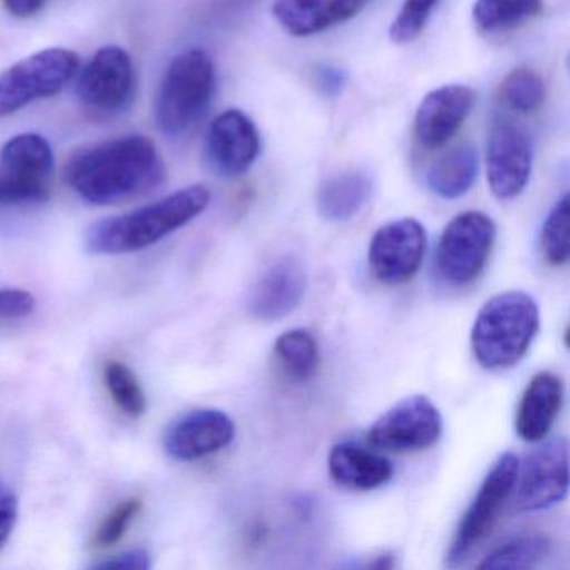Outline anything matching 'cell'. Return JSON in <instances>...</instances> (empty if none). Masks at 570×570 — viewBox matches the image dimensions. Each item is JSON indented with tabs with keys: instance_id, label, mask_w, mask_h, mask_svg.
I'll list each match as a JSON object with an SVG mask.
<instances>
[{
	"instance_id": "21",
	"label": "cell",
	"mask_w": 570,
	"mask_h": 570,
	"mask_svg": "<svg viewBox=\"0 0 570 570\" xmlns=\"http://www.w3.org/2000/svg\"><path fill=\"white\" fill-rule=\"evenodd\" d=\"M372 195V179L363 171L332 176L316 193V208L326 222H348L358 215Z\"/></svg>"
},
{
	"instance_id": "30",
	"label": "cell",
	"mask_w": 570,
	"mask_h": 570,
	"mask_svg": "<svg viewBox=\"0 0 570 570\" xmlns=\"http://www.w3.org/2000/svg\"><path fill=\"white\" fill-rule=\"evenodd\" d=\"M141 509L142 500L138 499V497H132V499L125 500V502L115 507L112 512L99 525L98 532L95 535V546L98 549H106V547L118 543L126 535V532H128L129 527L135 522Z\"/></svg>"
},
{
	"instance_id": "31",
	"label": "cell",
	"mask_w": 570,
	"mask_h": 570,
	"mask_svg": "<svg viewBox=\"0 0 570 570\" xmlns=\"http://www.w3.org/2000/svg\"><path fill=\"white\" fill-rule=\"evenodd\" d=\"M48 196L49 189L18 181L0 173V205H28V203L45 202Z\"/></svg>"
},
{
	"instance_id": "1",
	"label": "cell",
	"mask_w": 570,
	"mask_h": 570,
	"mask_svg": "<svg viewBox=\"0 0 570 570\" xmlns=\"http://www.w3.org/2000/svg\"><path fill=\"white\" fill-rule=\"evenodd\" d=\"M66 176L79 198L89 205L109 206L155 191L165 183L166 169L155 142L132 135L79 153Z\"/></svg>"
},
{
	"instance_id": "25",
	"label": "cell",
	"mask_w": 570,
	"mask_h": 570,
	"mask_svg": "<svg viewBox=\"0 0 570 570\" xmlns=\"http://www.w3.org/2000/svg\"><path fill=\"white\" fill-rule=\"evenodd\" d=\"M546 82L530 68H517L500 82L499 99L510 111L533 115L546 102Z\"/></svg>"
},
{
	"instance_id": "2",
	"label": "cell",
	"mask_w": 570,
	"mask_h": 570,
	"mask_svg": "<svg viewBox=\"0 0 570 570\" xmlns=\"http://www.w3.org/2000/svg\"><path fill=\"white\" fill-rule=\"evenodd\" d=\"M209 199L205 186H188L136 212L99 219L86 233V246L95 255L141 252L198 218Z\"/></svg>"
},
{
	"instance_id": "11",
	"label": "cell",
	"mask_w": 570,
	"mask_h": 570,
	"mask_svg": "<svg viewBox=\"0 0 570 570\" xmlns=\"http://www.w3.org/2000/svg\"><path fill=\"white\" fill-rule=\"evenodd\" d=\"M76 92L91 111L102 115L122 111L135 95L131 56L118 46L99 49L82 69Z\"/></svg>"
},
{
	"instance_id": "16",
	"label": "cell",
	"mask_w": 570,
	"mask_h": 570,
	"mask_svg": "<svg viewBox=\"0 0 570 570\" xmlns=\"http://www.w3.org/2000/svg\"><path fill=\"white\" fill-rule=\"evenodd\" d=\"M233 439L235 423L225 412L199 409L173 422L165 435V449L173 459L191 462L219 452Z\"/></svg>"
},
{
	"instance_id": "15",
	"label": "cell",
	"mask_w": 570,
	"mask_h": 570,
	"mask_svg": "<svg viewBox=\"0 0 570 570\" xmlns=\"http://www.w3.org/2000/svg\"><path fill=\"white\" fill-rule=\"evenodd\" d=\"M475 106V91L469 86L450 85L425 96L415 116V138L429 151L443 148L465 125Z\"/></svg>"
},
{
	"instance_id": "29",
	"label": "cell",
	"mask_w": 570,
	"mask_h": 570,
	"mask_svg": "<svg viewBox=\"0 0 570 570\" xmlns=\"http://www.w3.org/2000/svg\"><path fill=\"white\" fill-rule=\"evenodd\" d=\"M436 4L439 0H405L390 28L392 41L395 45H409L415 41L425 29Z\"/></svg>"
},
{
	"instance_id": "12",
	"label": "cell",
	"mask_w": 570,
	"mask_h": 570,
	"mask_svg": "<svg viewBox=\"0 0 570 570\" xmlns=\"http://www.w3.org/2000/svg\"><path fill=\"white\" fill-rule=\"evenodd\" d=\"M485 165L495 198L509 202L522 195L532 173V149L525 132L512 122L497 121L487 139Z\"/></svg>"
},
{
	"instance_id": "4",
	"label": "cell",
	"mask_w": 570,
	"mask_h": 570,
	"mask_svg": "<svg viewBox=\"0 0 570 570\" xmlns=\"http://www.w3.org/2000/svg\"><path fill=\"white\" fill-rule=\"evenodd\" d=\"M216 88L213 59L191 49L173 59L156 98V125L166 136H183L205 116Z\"/></svg>"
},
{
	"instance_id": "7",
	"label": "cell",
	"mask_w": 570,
	"mask_h": 570,
	"mask_svg": "<svg viewBox=\"0 0 570 570\" xmlns=\"http://www.w3.org/2000/svg\"><path fill=\"white\" fill-rule=\"evenodd\" d=\"M519 465V459L510 452L503 453L493 463L456 527L446 552V563L450 567L460 566L463 560L469 559L470 553L490 535L507 500L515 489Z\"/></svg>"
},
{
	"instance_id": "18",
	"label": "cell",
	"mask_w": 570,
	"mask_h": 570,
	"mask_svg": "<svg viewBox=\"0 0 570 570\" xmlns=\"http://www.w3.org/2000/svg\"><path fill=\"white\" fill-rule=\"evenodd\" d=\"M563 402V382L552 372H540L530 380L515 413V430L525 442H540L549 435Z\"/></svg>"
},
{
	"instance_id": "24",
	"label": "cell",
	"mask_w": 570,
	"mask_h": 570,
	"mask_svg": "<svg viewBox=\"0 0 570 570\" xmlns=\"http://www.w3.org/2000/svg\"><path fill=\"white\" fill-rule=\"evenodd\" d=\"M542 9L543 0H475L473 24L485 35L512 31L535 19Z\"/></svg>"
},
{
	"instance_id": "28",
	"label": "cell",
	"mask_w": 570,
	"mask_h": 570,
	"mask_svg": "<svg viewBox=\"0 0 570 570\" xmlns=\"http://www.w3.org/2000/svg\"><path fill=\"white\" fill-rule=\"evenodd\" d=\"M540 248L550 266L569 262V195H563L550 209L542 226Z\"/></svg>"
},
{
	"instance_id": "13",
	"label": "cell",
	"mask_w": 570,
	"mask_h": 570,
	"mask_svg": "<svg viewBox=\"0 0 570 570\" xmlns=\"http://www.w3.org/2000/svg\"><path fill=\"white\" fill-rule=\"evenodd\" d=\"M259 132L255 122L238 109H228L213 119L206 135V158L213 171L236 178L252 168L259 156Z\"/></svg>"
},
{
	"instance_id": "17",
	"label": "cell",
	"mask_w": 570,
	"mask_h": 570,
	"mask_svg": "<svg viewBox=\"0 0 570 570\" xmlns=\"http://www.w3.org/2000/svg\"><path fill=\"white\" fill-rule=\"evenodd\" d=\"M372 0H276L273 16L293 38H309L358 16Z\"/></svg>"
},
{
	"instance_id": "27",
	"label": "cell",
	"mask_w": 570,
	"mask_h": 570,
	"mask_svg": "<svg viewBox=\"0 0 570 570\" xmlns=\"http://www.w3.org/2000/svg\"><path fill=\"white\" fill-rule=\"evenodd\" d=\"M105 382L112 402L118 405L121 412H125L131 419H139V416L145 415L146 406H148L145 392L139 385L138 376L132 373L128 365L118 362V360L106 363Z\"/></svg>"
},
{
	"instance_id": "14",
	"label": "cell",
	"mask_w": 570,
	"mask_h": 570,
	"mask_svg": "<svg viewBox=\"0 0 570 570\" xmlns=\"http://www.w3.org/2000/svg\"><path fill=\"white\" fill-rule=\"evenodd\" d=\"M306 288L308 273L302 259L282 256L256 279L249 293V313L259 322H279L302 305Z\"/></svg>"
},
{
	"instance_id": "34",
	"label": "cell",
	"mask_w": 570,
	"mask_h": 570,
	"mask_svg": "<svg viewBox=\"0 0 570 570\" xmlns=\"http://www.w3.org/2000/svg\"><path fill=\"white\" fill-rule=\"evenodd\" d=\"M348 75L345 69L335 66H318L315 69V85L326 98H338L345 89Z\"/></svg>"
},
{
	"instance_id": "5",
	"label": "cell",
	"mask_w": 570,
	"mask_h": 570,
	"mask_svg": "<svg viewBox=\"0 0 570 570\" xmlns=\"http://www.w3.org/2000/svg\"><path fill=\"white\" fill-rule=\"evenodd\" d=\"M495 236V223L485 213L466 212L455 216L443 229L436 246L440 278L452 286L475 282L485 269Z\"/></svg>"
},
{
	"instance_id": "36",
	"label": "cell",
	"mask_w": 570,
	"mask_h": 570,
	"mask_svg": "<svg viewBox=\"0 0 570 570\" xmlns=\"http://www.w3.org/2000/svg\"><path fill=\"white\" fill-rule=\"evenodd\" d=\"M48 0H4L9 14L19 19L32 18L45 8Z\"/></svg>"
},
{
	"instance_id": "8",
	"label": "cell",
	"mask_w": 570,
	"mask_h": 570,
	"mask_svg": "<svg viewBox=\"0 0 570 570\" xmlns=\"http://www.w3.org/2000/svg\"><path fill=\"white\" fill-rule=\"evenodd\" d=\"M442 429V415L432 400L410 395L382 413L366 436L373 446L386 452H420L439 442Z\"/></svg>"
},
{
	"instance_id": "32",
	"label": "cell",
	"mask_w": 570,
	"mask_h": 570,
	"mask_svg": "<svg viewBox=\"0 0 570 570\" xmlns=\"http://www.w3.org/2000/svg\"><path fill=\"white\" fill-rule=\"evenodd\" d=\"M36 308V298L22 289H0V320L24 318Z\"/></svg>"
},
{
	"instance_id": "20",
	"label": "cell",
	"mask_w": 570,
	"mask_h": 570,
	"mask_svg": "<svg viewBox=\"0 0 570 570\" xmlns=\"http://www.w3.org/2000/svg\"><path fill=\"white\" fill-rule=\"evenodd\" d=\"M0 173L18 181L49 189L55 169V153L45 136L24 132L6 142L0 153Z\"/></svg>"
},
{
	"instance_id": "10",
	"label": "cell",
	"mask_w": 570,
	"mask_h": 570,
	"mask_svg": "<svg viewBox=\"0 0 570 570\" xmlns=\"http://www.w3.org/2000/svg\"><path fill=\"white\" fill-rule=\"evenodd\" d=\"M426 252V232L415 218H402L382 226L373 235L368 263L379 282L405 285L419 273Z\"/></svg>"
},
{
	"instance_id": "6",
	"label": "cell",
	"mask_w": 570,
	"mask_h": 570,
	"mask_svg": "<svg viewBox=\"0 0 570 570\" xmlns=\"http://www.w3.org/2000/svg\"><path fill=\"white\" fill-rule=\"evenodd\" d=\"M78 69L79 56L69 49H46L22 59L0 76V118L58 95Z\"/></svg>"
},
{
	"instance_id": "35",
	"label": "cell",
	"mask_w": 570,
	"mask_h": 570,
	"mask_svg": "<svg viewBox=\"0 0 570 570\" xmlns=\"http://www.w3.org/2000/svg\"><path fill=\"white\" fill-rule=\"evenodd\" d=\"M92 567L105 570H146L151 567V556L142 549L129 550V552L119 553L111 559L95 563Z\"/></svg>"
},
{
	"instance_id": "19",
	"label": "cell",
	"mask_w": 570,
	"mask_h": 570,
	"mask_svg": "<svg viewBox=\"0 0 570 570\" xmlns=\"http://www.w3.org/2000/svg\"><path fill=\"white\" fill-rule=\"evenodd\" d=\"M328 472L343 489L366 490L385 485L393 476V466L385 456L353 443H338L328 455Z\"/></svg>"
},
{
	"instance_id": "3",
	"label": "cell",
	"mask_w": 570,
	"mask_h": 570,
	"mask_svg": "<svg viewBox=\"0 0 570 570\" xmlns=\"http://www.w3.org/2000/svg\"><path fill=\"white\" fill-rule=\"evenodd\" d=\"M540 326L539 305L523 292L492 296L473 322L472 350L487 370H507L525 356Z\"/></svg>"
},
{
	"instance_id": "23",
	"label": "cell",
	"mask_w": 570,
	"mask_h": 570,
	"mask_svg": "<svg viewBox=\"0 0 570 570\" xmlns=\"http://www.w3.org/2000/svg\"><path fill=\"white\" fill-rule=\"evenodd\" d=\"M273 353H275L276 365L292 382H309L318 372V342L306 330H289L279 335Z\"/></svg>"
},
{
	"instance_id": "26",
	"label": "cell",
	"mask_w": 570,
	"mask_h": 570,
	"mask_svg": "<svg viewBox=\"0 0 570 570\" xmlns=\"http://www.w3.org/2000/svg\"><path fill=\"white\" fill-rule=\"evenodd\" d=\"M550 552V540L543 535H525L503 543L485 557L480 569L519 570L539 566Z\"/></svg>"
},
{
	"instance_id": "33",
	"label": "cell",
	"mask_w": 570,
	"mask_h": 570,
	"mask_svg": "<svg viewBox=\"0 0 570 570\" xmlns=\"http://www.w3.org/2000/svg\"><path fill=\"white\" fill-rule=\"evenodd\" d=\"M19 500L14 490L0 482V550L11 539L12 530L18 522Z\"/></svg>"
},
{
	"instance_id": "22",
	"label": "cell",
	"mask_w": 570,
	"mask_h": 570,
	"mask_svg": "<svg viewBox=\"0 0 570 570\" xmlns=\"http://www.w3.org/2000/svg\"><path fill=\"white\" fill-rule=\"evenodd\" d=\"M476 175L479 156L472 146L462 145L440 156L426 171L425 181L439 198L456 199L470 191Z\"/></svg>"
},
{
	"instance_id": "9",
	"label": "cell",
	"mask_w": 570,
	"mask_h": 570,
	"mask_svg": "<svg viewBox=\"0 0 570 570\" xmlns=\"http://www.w3.org/2000/svg\"><path fill=\"white\" fill-rule=\"evenodd\" d=\"M515 510L537 512L566 500L569 492V442L553 436L533 449L519 465Z\"/></svg>"
}]
</instances>
